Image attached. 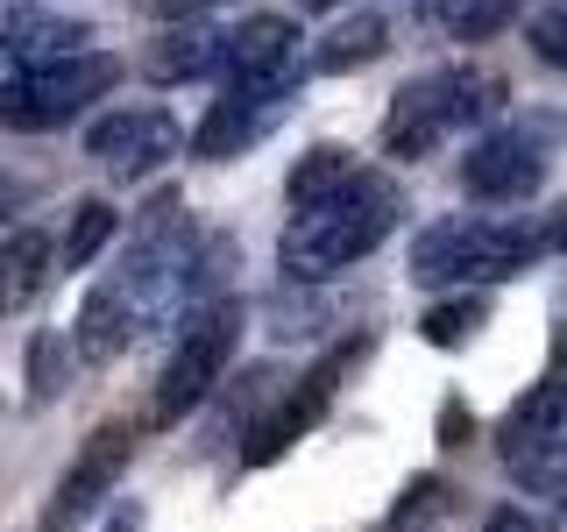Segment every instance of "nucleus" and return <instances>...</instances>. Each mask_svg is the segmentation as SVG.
<instances>
[{
    "instance_id": "f257e3e1",
    "label": "nucleus",
    "mask_w": 567,
    "mask_h": 532,
    "mask_svg": "<svg viewBox=\"0 0 567 532\" xmlns=\"http://www.w3.org/2000/svg\"><path fill=\"white\" fill-rule=\"evenodd\" d=\"M398 213H404L398 177H383V171H354V177H348L341 192H333L327 206L298 213V221L284 227V242H277L284 277L319 284V277H341V270H354L362 256H377V248L390 242Z\"/></svg>"
},
{
    "instance_id": "f03ea898",
    "label": "nucleus",
    "mask_w": 567,
    "mask_h": 532,
    "mask_svg": "<svg viewBox=\"0 0 567 532\" xmlns=\"http://www.w3.org/2000/svg\"><path fill=\"white\" fill-rule=\"evenodd\" d=\"M539 227L525 221H433L412 242V284L425 291H475V284H504L532 270L539 256Z\"/></svg>"
},
{
    "instance_id": "7ed1b4c3",
    "label": "nucleus",
    "mask_w": 567,
    "mask_h": 532,
    "mask_svg": "<svg viewBox=\"0 0 567 532\" xmlns=\"http://www.w3.org/2000/svg\"><path fill=\"white\" fill-rule=\"evenodd\" d=\"M496 106H504V79H496V71H483V64L425 71V79H412V85L398 93V106H390L383 150L398 156V164H412V156H433L454 129H475V121L496 114Z\"/></svg>"
},
{
    "instance_id": "20e7f679",
    "label": "nucleus",
    "mask_w": 567,
    "mask_h": 532,
    "mask_svg": "<svg viewBox=\"0 0 567 532\" xmlns=\"http://www.w3.org/2000/svg\"><path fill=\"white\" fill-rule=\"evenodd\" d=\"M235 348H241V306H235V298H206V306L185 319V334L171 341V362H164V377H156L150 419H156V426L192 419V412L213 398V390H220L227 362H235Z\"/></svg>"
},
{
    "instance_id": "39448f33",
    "label": "nucleus",
    "mask_w": 567,
    "mask_h": 532,
    "mask_svg": "<svg viewBox=\"0 0 567 532\" xmlns=\"http://www.w3.org/2000/svg\"><path fill=\"white\" fill-rule=\"evenodd\" d=\"M560 121L532 114V121H504V129L475 135L468 156H461V192L483 206H525L532 192L546 185V156H554Z\"/></svg>"
},
{
    "instance_id": "423d86ee",
    "label": "nucleus",
    "mask_w": 567,
    "mask_h": 532,
    "mask_svg": "<svg viewBox=\"0 0 567 532\" xmlns=\"http://www.w3.org/2000/svg\"><path fill=\"white\" fill-rule=\"evenodd\" d=\"M298 22L291 14H248L220 35V64H227V93L256 100V106H284L306 79V58H298Z\"/></svg>"
},
{
    "instance_id": "0eeeda50",
    "label": "nucleus",
    "mask_w": 567,
    "mask_h": 532,
    "mask_svg": "<svg viewBox=\"0 0 567 532\" xmlns=\"http://www.w3.org/2000/svg\"><path fill=\"white\" fill-rule=\"evenodd\" d=\"M496 454L525 490H567V390L539 383L496 426Z\"/></svg>"
},
{
    "instance_id": "6e6552de",
    "label": "nucleus",
    "mask_w": 567,
    "mask_h": 532,
    "mask_svg": "<svg viewBox=\"0 0 567 532\" xmlns=\"http://www.w3.org/2000/svg\"><path fill=\"white\" fill-rule=\"evenodd\" d=\"M128 454H135V433H128V426H93V433H85V448L71 454V469L58 475V490H50V504H43V519H35V525H43V532H79L106 504V497H114Z\"/></svg>"
},
{
    "instance_id": "1a4fd4ad",
    "label": "nucleus",
    "mask_w": 567,
    "mask_h": 532,
    "mask_svg": "<svg viewBox=\"0 0 567 532\" xmlns=\"http://www.w3.org/2000/svg\"><path fill=\"white\" fill-rule=\"evenodd\" d=\"M177 150H185V129H177L171 106H114V114L85 121V156L106 164L114 177H150Z\"/></svg>"
},
{
    "instance_id": "9d476101",
    "label": "nucleus",
    "mask_w": 567,
    "mask_h": 532,
    "mask_svg": "<svg viewBox=\"0 0 567 532\" xmlns=\"http://www.w3.org/2000/svg\"><path fill=\"white\" fill-rule=\"evenodd\" d=\"M121 64L100 58V50H79V58H58V64H35L29 71V93L14 106L8 129H64V121H79L85 106L100 93H114Z\"/></svg>"
},
{
    "instance_id": "9b49d317",
    "label": "nucleus",
    "mask_w": 567,
    "mask_h": 532,
    "mask_svg": "<svg viewBox=\"0 0 567 532\" xmlns=\"http://www.w3.org/2000/svg\"><path fill=\"white\" fill-rule=\"evenodd\" d=\"M354 355H362V341H354V348H333V355H327L319 369H306V377L291 383V398H284L277 412L262 419L256 433H248V448H241V461H248V469H262V461H277V454L291 448L298 433H306V426H319V419H327V405H333V383L348 377V362H354Z\"/></svg>"
},
{
    "instance_id": "f8f14e48",
    "label": "nucleus",
    "mask_w": 567,
    "mask_h": 532,
    "mask_svg": "<svg viewBox=\"0 0 567 532\" xmlns=\"http://www.w3.org/2000/svg\"><path fill=\"white\" fill-rule=\"evenodd\" d=\"M85 35H93V29L71 22V14H43V8L0 14V50H8V58H22L29 71L35 64H58V58H79Z\"/></svg>"
},
{
    "instance_id": "ddd939ff",
    "label": "nucleus",
    "mask_w": 567,
    "mask_h": 532,
    "mask_svg": "<svg viewBox=\"0 0 567 532\" xmlns=\"http://www.w3.org/2000/svg\"><path fill=\"white\" fill-rule=\"evenodd\" d=\"M213 64H220V29H213V22H171V29L150 43V58H142V71H150L156 85L206 79Z\"/></svg>"
},
{
    "instance_id": "4468645a",
    "label": "nucleus",
    "mask_w": 567,
    "mask_h": 532,
    "mask_svg": "<svg viewBox=\"0 0 567 532\" xmlns=\"http://www.w3.org/2000/svg\"><path fill=\"white\" fill-rule=\"evenodd\" d=\"M128 327H135V298L121 291V284H93L85 291V306H79V362H114L121 348H128Z\"/></svg>"
},
{
    "instance_id": "2eb2a0df",
    "label": "nucleus",
    "mask_w": 567,
    "mask_h": 532,
    "mask_svg": "<svg viewBox=\"0 0 567 532\" xmlns=\"http://www.w3.org/2000/svg\"><path fill=\"white\" fill-rule=\"evenodd\" d=\"M50 277H58V242L43 227H14L0 242V306H29Z\"/></svg>"
},
{
    "instance_id": "dca6fc26",
    "label": "nucleus",
    "mask_w": 567,
    "mask_h": 532,
    "mask_svg": "<svg viewBox=\"0 0 567 532\" xmlns=\"http://www.w3.org/2000/svg\"><path fill=\"white\" fill-rule=\"evenodd\" d=\"M262 121H270V106L220 93V100H213V114L199 121V135H192V150H199V156H213V164H227V156H241L248 142L262 135Z\"/></svg>"
},
{
    "instance_id": "f3484780",
    "label": "nucleus",
    "mask_w": 567,
    "mask_h": 532,
    "mask_svg": "<svg viewBox=\"0 0 567 532\" xmlns=\"http://www.w3.org/2000/svg\"><path fill=\"white\" fill-rule=\"evenodd\" d=\"M348 177H354V150H341V142H319V150H306L291 164V177H284V200H291L298 213H312V206H327Z\"/></svg>"
},
{
    "instance_id": "a211bd4d",
    "label": "nucleus",
    "mask_w": 567,
    "mask_h": 532,
    "mask_svg": "<svg viewBox=\"0 0 567 532\" xmlns=\"http://www.w3.org/2000/svg\"><path fill=\"white\" fill-rule=\"evenodd\" d=\"M383 43H390V22H383V14H348V22H333L327 35H319L312 64L319 71H362V64L383 58Z\"/></svg>"
},
{
    "instance_id": "6ab92c4d",
    "label": "nucleus",
    "mask_w": 567,
    "mask_h": 532,
    "mask_svg": "<svg viewBox=\"0 0 567 532\" xmlns=\"http://www.w3.org/2000/svg\"><path fill=\"white\" fill-rule=\"evenodd\" d=\"M114 227H121L114 200H79V206H71V227H64V242H58V263H64V270H85V263H93L100 248L114 242ZM64 270H58V277H64Z\"/></svg>"
},
{
    "instance_id": "aec40b11",
    "label": "nucleus",
    "mask_w": 567,
    "mask_h": 532,
    "mask_svg": "<svg viewBox=\"0 0 567 532\" xmlns=\"http://www.w3.org/2000/svg\"><path fill=\"white\" fill-rule=\"evenodd\" d=\"M483 327H489V298L483 291H454V298H440V306H425V319H419V334L433 348H461Z\"/></svg>"
},
{
    "instance_id": "412c9836",
    "label": "nucleus",
    "mask_w": 567,
    "mask_h": 532,
    "mask_svg": "<svg viewBox=\"0 0 567 532\" xmlns=\"http://www.w3.org/2000/svg\"><path fill=\"white\" fill-rule=\"evenodd\" d=\"M511 8H518V0H440V22H447L461 43H483V35H496L511 22Z\"/></svg>"
},
{
    "instance_id": "4be33fe9",
    "label": "nucleus",
    "mask_w": 567,
    "mask_h": 532,
    "mask_svg": "<svg viewBox=\"0 0 567 532\" xmlns=\"http://www.w3.org/2000/svg\"><path fill=\"white\" fill-rule=\"evenodd\" d=\"M440 511H447V483H440V475H412L404 497L390 504V532H419V525H433Z\"/></svg>"
},
{
    "instance_id": "5701e85b",
    "label": "nucleus",
    "mask_w": 567,
    "mask_h": 532,
    "mask_svg": "<svg viewBox=\"0 0 567 532\" xmlns=\"http://www.w3.org/2000/svg\"><path fill=\"white\" fill-rule=\"evenodd\" d=\"M64 390V355H58V334H29V405H50Z\"/></svg>"
},
{
    "instance_id": "b1692460",
    "label": "nucleus",
    "mask_w": 567,
    "mask_h": 532,
    "mask_svg": "<svg viewBox=\"0 0 567 532\" xmlns=\"http://www.w3.org/2000/svg\"><path fill=\"white\" fill-rule=\"evenodd\" d=\"M525 43H532V58H539V64L567 71V0H554V8L532 14V22H525Z\"/></svg>"
},
{
    "instance_id": "393cba45",
    "label": "nucleus",
    "mask_w": 567,
    "mask_h": 532,
    "mask_svg": "<svg viewBox=\"0 0 567 532\" xmlns=\"http://www.w3.org/2000/svg\"><path fill=\"white\" fill-rule=\"evenodd\" d=\"M22 93H29V64L0 50V121H14V106H22Z\"/></svg>"
},
{
    "instance_id": "a878e982",
    "label": "nucleus",
    "mask_w": 567,
    "mask_h": 532,
    "mask_svg": "<svg viewBox=\"0 0 567 532\" xmlns=\"http://www.w3.org/2000/svg\"><path fill=\"white\" fill-rule=\"evenodd\" d=\"M483 532H546V519H539V511H525V504H496L489 519H483Z\"/></svg>"
},
{
    "instance_id": "bb28decb",
    "label": "nucleus",
    "mask_w": 567,
    "mask_h": 532,
    "mask_svg": "<svg viewBox=\"0 0 567 532\" xmlns=\"http://www.w3.org/2000/svg\"><path fill=\"white\" fill-rule=\"evenodd\" d=\"M468 433H475V412H468L461 398H447V405H440V440H447V448H461Z\"/></svg>"
},
{
    "instance_id": "cd10ccee",
    "label": "nucleus",
    "mask_w": 567,
    "mask_h": 532,
    "mask_svg": "<svg viewBox=\"0 0 567 532\" xmlns=\"http://www.w3.org/2000/svg\"><path fill=\"white\" fill-rule=\"evenodd\" d=\"M539 242H546V248H567V200H560L554 213H546V227H539Z\"/></svg>"
},
{
    "instance_id": "c85d7f7f",
    "label": "nucleus",
    "mask_w": 567,
    "mask_h": 532,
    "mask_svg": "<svg viewBox=\"0 0 567 532\" xmlns=\"http://www.w3.org/2000/svg\"><path fill=\"white\" fill-rule=\"evenodd\" d=\"M100 532H135V511H114V519H106Z\"/></svg>"
},
{
    "instance_id": "c756f323",
    "label": "nucleus",
    "mask_w": 567,
    "mask_h": 532,
    "mask_svg": "<svg viewBox=\"0 0 567 532\" xmlns=\"http://www.w3.org/2000/svg\"><path fill=\"white\" fill-rule=\"evenodd\" d=\"M14 200H22V185H8V177H0V213H8Z\"/></svg>"
},
{
    "instance_id": "7c9ffc66",
    "label": "nucleus",
    "mask_w": 567,
    "mask_h": 532,
    "mask_svg": "<svg viewBox=\"0 0 567 532\" xmlns=\"http://www.w3.org/2000/svg\"><path fill=\"white\" fill-rule=\"evenodd\" d=\"M298 8H306V14H327V8H341V0H298Z\"/></svg>"
},
{
    "instance_id": "2f4dec72",
    "label": "nucleus",
    "mask_w": 567,
    "mask_h": 532,
    "mask_svg": "<svg viewBox=\"0 0 567 532\" xmlns=\"http://www.w3.org/2000/svg\"><path fill=\"white\" fill-rule=\"evenodd\" d=\"M560 390H567V383H560Z\"/></svg>"
}]
</instances>
